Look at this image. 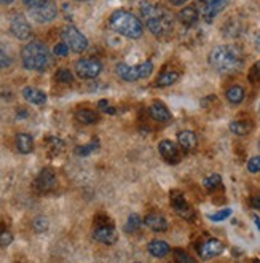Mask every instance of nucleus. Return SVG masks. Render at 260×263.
Wrapping results in <instances>:
<instances>
[{"label":"nucleus","mask_w":260,"mask_h":263,"mask_svg":"<svg viewBox=\"0 0 260 263\" xmlns=\"http://www.w3.org/2000/svg\"><path fill=\"white\" fill-rule=\"evenodd\" d=\"M177 18L185 27H192V26H195L196 22H198L200 11H198V8H196V6H185V8H182V10L179 11Z\"/></svg>","instance_id":"19"},{"label":"nucleus","mask_w":260,"mask_h":263,"mask_svg":"<svg viewBox=\"0 0 260 263\" xmlns=\"http://www.w3.org/2000/svg\"><path fill=\"white\" fill-rule=\"evenodd\" d=\"M22 98H24L29 104H34V106H43L46 102V93L34 86H26L24 90H22Z\"/></svg>","instance_id":"18"},{"label":"nucleus","mask_w":260,"mask_h":263,"mask_svg":"<svg viewBox=\"0 0 260 263\" xmlns=\"http://www.w3.org/2000/svg\"><path fill=\"white\" fill-rule=\"evenodd\" d=\"M34 185L40 193H50L56 187V175L51 169H42L40 174L37 175Z\"/></svg>","instance_id":"13"},{"label":"nucleus","mask_w":260,"mask_h":263,"mask_svg":"<svg viewBox=\"0 0 260 263\" xmlns=\"http://www.w3.org/2000/svg\"><path fill=\"white\" fill-rule=\"evenodd\" d=\"M249 82L251 83H260V61H257L249 70Z\"/></svg>","instance_id":"33"},{"label":"nucleus","mask_w":260,"mask_h":263,"mask_svg":"<svg viewBox=\"0 0 260 263\" xmlns=\"http://www.w3.org/2000/svg\"><path fill=\"white\" fill-rule=\"evenodd\" d=\"M232 215V209H222V211H217L216 214H209V220L212 222H222L225 219H228Z\"/></svg>","instance_id":"34"},{"label":"nucleus","mask_w":260,"mask_h":263,"mask_svg":"<svg viewBox=\"0 0 260 263\" xmlns=\"http://www.w3.org/2000/svg\"><path fill=\"white\" fill-rule=\"evenodd\" d=\"M140 217L137 214H131L130 217H128V222H126V225H125V231L126 233H134V231L140 227Z\"/></svg>","instance_id":"30"},{"label":"nucleus","mask_w":260,"mask_h":263,"mask_svg":"<svg viewBox=\"0 0 260 263\" xmlns=\"http://www.w3.org/2000/svg\"><path fill=\"white\" fill-rule=\"evenodd\" d=\"M180 70L177 69H171V67H164L158 77H156L155 80V86H158V88H166V86H171V85H174L176 82H179V78H180Z\"/></svg>","instance_id":"15"},{"label":"nucleus","mask_w":260,"mask_h":263,"mask_svg":"<svg viewBox=\"0 0 260 263\" xmlns=\"http://www.w3.org/2000/svg\"><path fill=\"white\" fill-rule=\"evenodd\" d=\"M53 53L56 54V56H62V58H64V56L69 54V46H67L64 42H62V43H58L56 46H54Z\"/></svg>","instance_id":"38"},{"label":"nucleus","mask_w":260,"mask_h":263,"mask_svg":"<svg viewBox=\"0 0 260 263\" xmlns=\"http://www.w3.org/2000/svg\"><path fill=\"white\" fill-rule=\"evenodd\" d=\"M43 2H45V0H22V3L27 6V10H30V8H35V6H38Z\"/></svg>","instance_id":"40"},{"label":"nucleus","mask_w":260,"mask_h":263,"mask_svg":"<svg viewBox=\"0 0 260 263\" xmlns=\"http://www.w3.org/2000/svg\"><path fill=\"white\" fill-rule=\"evenodd\" d=\"M230 131L236 135H246L252 131V123L244 120H235L230 123Z\"/></svg>","instance_id":"26"},{"label":"nucleus","mask_w":260,"mask_h":263,"mask_svg":"<svg viewBox=\"0 0 260 263\" xmlns=\"http://www.w3.org/2000/svg\"><path fill=\"white\" fill-rule=\"evenodd\" d=\"M32 227L37 233H43V231L48 230V220H46L45 217H37L32 223Z\"/></svg>","instance_id":"36"},{"label":"nucleus","mask_w":260,"mask_h":263,"mask_svg":"<svg viewBox=\"0 0 260 263\" xmlns=\"http://www.w3.org/2000/svg\"><path fill=\"white\" fill-rule=\"evenodd\" d=\"M259 110H260V109H259Z\"/></svg>","instance_id":"48"},{"label":"nucleus","mask_w":260,"mask_h":263,"mask_svg":"<svg viewBox=\"0 0 260 263\" xmlns=\"http://www.w3.org/2000/svg\"><path fill=\"white\" fill-rule=\"evenodd\" d=\"M254 222H256V225L259 227V230H260V219L257 217V215H254Z\"/></svg>","instance_id":"45"},{"label":"nucleus","mask_w":260,"mask_h":263,"mask_svg":"<svg viewBox=\"0 0 260 263\" xmlns=\"http://www.w3.org/2000/svg\"><path fill=\"white\" fill-rule=\"evenodd\" d=\"M110 27H112L117 34H120L126 38L136 40L142 35L144 26L140 22L139 18H136V14H132L131 11L126 10H117L110 14Z\"/></svg>","instance_id":"4"},{"label":"nucleus","mask_w":260,"mask_h":263,"mask_svg":"<svg viewBox=\"0 0 260 263\" xmlns=\"http://www.w3.org/2000/svg\"><path fill=\"white\" fill-rule=\"evenodd\" d=\"M259 150H260V142H259Z\"/></svg>","instance_id":"47"},{"label":"nucleus","mask_w":260,"mask_h":263,"mask_svg":"<svg viewBox=\"0 0 260 263\" xmlns=\"http://www.w3.org/2000/svg\"><path fill=\"white\" fill-rule=\"evenodd\" d=\"M98 106H99V109H101L102 112H106V114H110V115H114L115 112H117V110H115L112 106H109V102H107L106 99L99 101V104H98Z\"/></svg>","instance_id":"39"},{"label":"nucleus","mask_w":260,"mask_h":263,"mask_svg":"<svg viewBox=\"0 0 260 263\" xmlns=\"http://www.w3.org/2000/svg\"><path fill=\"white\" fill-rule=\"evenodd\" d=\"M93 238L96 239L98 243L110 246L118 239V235H117V230L112 225H102V227H98L96 230H94Z\"/></svg>","instance_id":"16"},{"label":"nucleus","mask_w":260,"mask_h":263,"mask_svg":"<svg viewBox=\"0 0 260 263\" xmlns=\"http://www.w3.org/2000/svg\"><path fill=\"white\" fill-rule=\"evenodd\" d=\"M13 243V235L5 227H0V247H6Z\"/></svg>","instance_id":"32"},{"label":"nucleus","mask_w":260,"mask_h":263,"mask_svg":"<svg viewBox=\"0 0 260 263\" xmlns=\"http://www.w3.org/2000/svg\"><path fill=\"white\" fill-rule=\"evenodd\" d=\"M10 32L14 38L18 40H27L32 34L29 21L22 14H14L13 19L10 21Z\"/></svg>","instance_id":"11"},{"label":"nucleus","mask_w":260,"mask_h":263,"mask_svg":"<svg viewBox=\"0 0 260 263\" xmlns=\"http://www.w3.org/2000/svg\"><path fill=\"white\" fill-rule=\"evenodd\" d=\"M148 112H150V117L155 120V122L166 123V122H169V120H171V112L160 101H155L150 106V109H148Z\"/></svg>","instance_id":"20"},{"label":"nucleus","mask_w":260,"mask_h":263,"mask_svg":"<svg viewBox=\"0 0 260 263\" xmlns=\"http://www.w3.org/2000/svg\"><path fill=\"white\" fill-rule=\"evenodd\" d=\"M117 75L125 82H136L140 78H148V75L153 70V62L152 61H144L137 64V66H128V64L120 62L117 64Z\"/></svg>","instance_id":"5"},{"label":"nucleus","mask_w":260,"mask_h":263,"mask_svg":"<svg viewBox=\"0 0 260 263\" xmlns=\"http://www.w3.org/2000/svg\"><path fill=\"white\" fill-rule=\"evenodd\" d=\"M11 62H13L11 56L6 53L3 48H0V70H2V69H8L11 66Z\"/></svg>","instance_id":"35"},{"label":"nucleus","mask_w":260,"mask_h":263,"mask_svg":"<svg viewBox=\"0 0 260 263\" xmlns=\"http://www.w3.org/2000/svg\"><path fill=\"white\" fill-rule=\"evenodd\" d=\"M158 151L161 158L169 164H177L180 161V155H179V148L172 140L164 139L158 143Z\"/></svg>","instance_id":"14"},{"label":"nucleus","mask_w":260,"mask_h":263,"mask_svg":"<svg viewBox=\"0 0 260 263\" xmlns=\"http://www.w3.org/2000/svg\"><path fill=\"white\" fill-rule=\"evenodd\" d=\"M225 96H227V101H228V102L235 104V106H238V104H241V102L244 101V98H246V91H244L243 86L235 85V86L228 88L227 93H225Z\"/></svg>","instance_id":"24"},{"label":"nucleus","mask_w":260,"mask_h":263,"mask_svg":"<svg viewBox=\"0 0 260 263\" xmlns=\"http://www.w3.org/2000/svg\"><path fill=\"white\" fill-rule=\"evenodd\" d=\"M13 2H14V0H0V5H10Z\"/></svg>","instance_id":"44"},{"label":"nucleus","mask_w":260,"mask_h":263,"mask_svg":"<svg viewBox=\"0 0 260 263\" xmlns=\"http://www.w3.org/2000/svg\"><path fill=\"white\" fill-rule=\"evenodd\" d=\"M254 46H256L257 51H260V30H257L256 35H254Z\"/></svg>","instance_id":"42"},{"label":"nucleus","mask_w":260,"mask_h":263,"mask_svg":"<svg viewBox=\"0 0 260 263\" xmlns=\"http://www.w3.org/2000/svg\"><path fill=\"white\" fill-rule=\"evenodd\" d=\"M54 78H56L59 83H66V85L74 83V74H72V72H70L69 69H66V67H61V69L56 72Z\"/></svg>","instance_id":"29"},{"label":"nucleus","mask_w":260,"mask_h":263,"mask_svg":"<svg viewBox=\"0 0 260 263\" xmlns=\"http://www.w3.org/2000/svg\"><path fill=\"white\" fill-rule=\"evenodd\" d=\"M174 260H176V263H196L192 255L187 254L182 249H176L174 251Z\"/></svg>","instance_id":"31"},{"label":"nucleus","mask_w":260,"mask_h":263,"mask_svg":"<svg viewBox=\"0 0 260 263\" xmlns=\"http://www.w3.org/2000/svg\"><path fill=\"white\" fill-rule=\"evenodd\" d=\"M75 72L77 75L83 80H91L99 77L102 72V62L93 58H83L75 62Z\"/></svg>","instance_id":"8"},{"label":"nucleus","mask_w":260,"mask_h":263,"mask_svg":"<svg viewBox=\"0 0 260 263\" xmlns=\"http://www.w3.org/2000/svg\"><path fill=\"white\" fill-rule=\"evenodd\" d=\"M61 38H62V42L69 46V50H72L74 53H83L86 48H88V38H86L75 26H66L62 29Z\"/></svg>","instance_id":"6"},{"label":"nucleus","mask_w":260,"mask_h":263,"mask_svg":"<svg viewBox=\"0 0 260 263\" xmlns=\"http://www.w3.org/2000/svg\"><path fill=\"white\" fill-rule=\"evenodd\" d=\"M248 169H249V172H252V174L260 172V156H252V158L249 159Z\"/></svg>","instance_id":"37"},{"label":"nucleus","mask_w":260,"mask_h":263,"mask_svg":"<svg viewBox=\"0 0 260 263\" xmlns=\"http://www.w3.org/2000/svg\"><path fill=\"white\" fill-rule=\"evenodd\" d=\"M203 183H204V187H206L209 191H214V190L222 187V177H220L219 174H211V175H208V177L203 180Z\"/></svg>","instance_id":"27"},{"label":"nucleus","mask_w":260,"mask_h":263,"mask_svg":"<svg viewBox=\"0 0 260 263\" xmlns=\"http://www.w3.org/2000/svg\"><path fill=\"white\" fill-rule=\"evenodd\" d=\"M77 2H88V0H77Z\"/></svg>","instance_id":"46"},{"label":"nucleus","mask_w":260,"mask_h":263,"mask_svg":"<svg viewBox=\"0 0 260 263\" xmlns=\"http://www.w3.org/2000/svg\"><path fill=\"white\" fill-rule=\"evenodd\" d=\"M29 16L35 22H38V24L51 22L58 16V6L54 5L53 2H50V0H45V2L40 3L38 6L30 8V10H29Z\"/></svg>","instance_id":"9"},{"label":"nucleus","mask_w":260,"mask_h":263,"mask_svg":"<svg viewBox=\"0 0 260 263\" xmlns=\"http://www.w3.org/2000/svg\"><path fill=\"white\" fill-rule=\"evenodd\" d=\"M169 201H171L172 209L176 211V214L179 215V217H182L184 220H193L195 219V209L187 203V199H185L182 191L171 190Z\"/></svg>","instance_id":"7"},{"label":"nucleus","mask_w":260,"mask_h":263,"mask_svg":"<svg viewBox=\"0 0 260 263\" xmlns=\"http://www.w3.org/2000/svg\"><path fill=\"white\" fill-rule=\"evenodd\" d=\"M21 61H22V66L27 70L45 72L51 66V53L43 42L34 40V42L26 43L22 46Z\"/></svg>","instance_id":"3"},{"label":"nucleus","mask_w":260,"mask_h":263,"mask_svg":"<svg viewBox=\"0 0 260 263\" xmlns=\"http://www.w3.org/2000/svg\"><path fill=\"white\" fill-rule=\"evenodd\" d=\"M75 118L83 125H94L99 122V115L94 110H90V109H78L75 112Z\"/></svg>","instance_id":"25"},{"label":"nucleus","mask_w":260,"mask_h":263,"mask_svg":"<svg viewBox=\"0 0 260 263\" xmlns=\"http://www.w3.org/2000/svg\"><path fill=\"white\" fill-rule=\"evenodd\" d=\"M144 223L145 225L156 231V233H161V231H166L168 230V220L164 215L161 214H156V212H152V214H148L147 217L144 219Z\"/></svg>","instance_id":"17"},{"label":"nucleus","mask_w":260,"mask_h":263,"mask_svg":"<svg viewBox=\"0 0 260 263\" xmlns=\"http://www.w3.org/2000/svg\"><path fill=\"white\" fill-rule=\"evenodd\" d=\"M209 64L220 74H236L244 64L243 50L238 45H219L211 51Z\"/></svg>","instance_id":"1"},{"label":"nucleus","mask_w":260,"mask_h":263,"mask_svg":"<svg viewBox=\"0 0 260 263\" xmlns=\"http://www.w3.org/2000/svg\"><path fill=\"white\" fill-rule=\"evenodd\" d=\"M16 148L18 151H21L22 155H27L34 150V139L30 134L26 132H19L16 135Z\"/></svg>","instance_id":"23"},{"label":"nucleus","mask_w":260,"mask_h":263,"mask_svg":"<svg viewBox=\"0 0 260 263\" xmlns=\"http://www.w3.org/2000/svg\"><path fill=\"white\" fill-rule=\"evenodd\" d=\"M251 206L254 207V209H260V193L251 198Z\"/></svg>","instance_id":"41"},{"label":"nucleus","mask_w":260,"mask_h":263,"mask_svg":"<svg viewBox=\"0 0 260 263\" xmlns=\"http://www.w3.org/2000/svg\"><path fill=\"white\" fill-rule=\"evenodd\" d=\"M99 148V140H93L90 143H86V145H80V147H77L75 148V153L78 156H88L91 155L93 151H96Z\"/></svg>","instance_id":"28"},{"label":"nucleus","mask_w":260,"mask_h":263,"mask_svg":"<svg viewBox=\"0 0 260 263\" xmlns=\"http://www.w3.org/2000/svg\"><path fill=\"white\" fill-rule=\"evenodd\" d=\"M224 249H225V246L222 241H219V239H216V238H211V239H206L203 244H200L198 254L203 260H209V259H214V257H217V255L222 254Z\"/></svg>","instance_id":"12"},{"label":"nucleus","mask_w":260,"mask_h":263,"mask_svg":"<svg viewBox=\"0 0 260 263\" xmlns=\"http://www.w3.org/2000/svg\"><path fill=\"white\" fill-rule=\"evenodd\" d=\"M177 142L185 151H190L196 147V143H198V137H196V134L193 131H182V132H179V135H177Z\"/></svg>","instance_id":"22"},{"label":"nucleus","mask_w":260,"mask_h":263,"mask_svg":"<svg viewBox=\"0 0 260 263\" xmlns=\"http://www.w3.org/2000/svg\"><path fill=\"white\" fill-rule=\"evenodd\" d=\"M230 0H196V8H198L200 14L204 18V21L212 22V19L216 18V16L225 10V6L228 5Z\"/></svg>","instance_id":"10"},{"label":"nucleus","mask_w":260,"mask_h":263,"mask_svg":"<svg viewBox=\"0 0 260 263\" xmlns=\"http://www.w3.org/2000/svg\"><path fill=\"white\" fill-rule=\"evenodd\" d=\"M188 0H169V3L171 5H184V3H187Z\"/></svg>","instance_id":"43"},{"label":"nucleus","mask_w":260,"mask_h":263,"mask_svg":"<svg viewBox=\"0 0 260 263\" xmlns=\"http://www.w3.org/2000/svg\"><path fill=\"white\" fill-rule=\"evenodd\" d=\"M147 249H148V252H150V254L153 255V257H156V259L166 257V255L171 252L169 244H168V243H164V241H161V239H155V241L148 243Z\"/></svg>","instance_id":"21"},{"label":"nucleus","mask_w":260,"mask_h":263,"mask_svg":"<svg viewBox=\"0 0 260 263\" xmlns=\"http://www.w3.org/2000/svg\"><path fill=\"white\" fill-rule=\"evenodd\" d=\"M140 14L145 19V26L147 29L152 32L155 37H164L168 35L171 29H172V14L164 10V8L142 2L140 5Z\"/></svg>","instance_id":"2"}]
</instances>
